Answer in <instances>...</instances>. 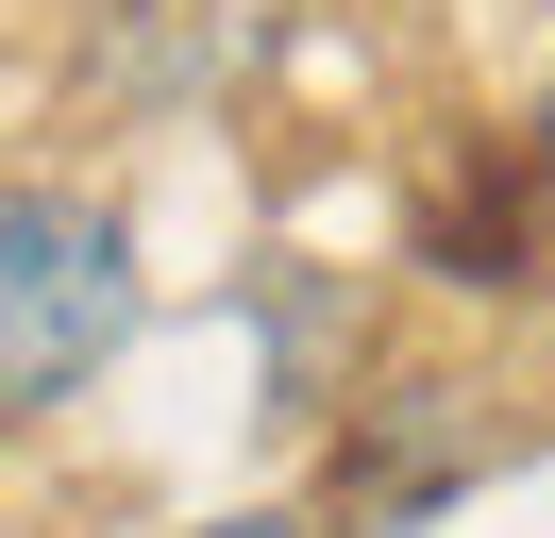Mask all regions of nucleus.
Instances as JSON below:
<instances>
[{"label": "nucleus", "mask_w": 555, "mask_h": 538, "mask_svg": "<svg viewBox=\"0 0 555 538\" xmlns=\"http://www.w3.org/2000/svg\"><path fill=\"white\" fill-rule=\"evenodd\" d=\"M135 219L85 185H0V421H51L135 336Z\"/></svg>", "instance_id": "nucleus-1"}, {"label": "nucleus", "mask_w": 555, "mask_h": 538, "mask_svg": "<svg viewBox=\"0 0 555 538\" xmlns=\"http://www.w3.org/2000/svg\"><path fill=\"white\" fill-rule=\"evenodd\" d=\"M203 538H304V522H286V504H236V522H203Z\"/></svg>", "instance_id": "nucleus-2"}, {"label": "nucleus", "mask_w": 555, "mask_h": 538, "mask_svg": "<svg viewBox=\"0 0 555 538\" xmlns=\"http://www.w3.org/2000/svg\"><path fill=\"white\" fill-rule=\"evenodd\" d=\"M539 185H555V85H539Z\"/></svg>", "instance_id": "nucleus-3"}]
</instances>
